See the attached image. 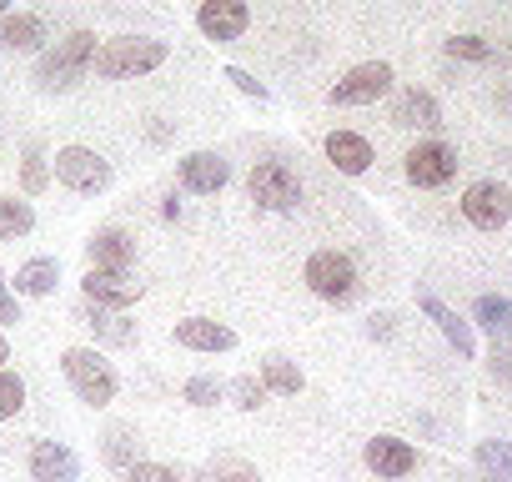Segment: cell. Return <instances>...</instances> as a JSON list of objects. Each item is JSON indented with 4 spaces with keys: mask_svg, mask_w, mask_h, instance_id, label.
Masks as SVG:
<instances>
[{
    "mask_svg": "<svg viewBox=\"0 0 512 482\" xmlns=\"http://www.w3.org/2000/svg\"><path fill=\"white\" fill-rule=\"evenodd\" d=\"M56 282H61V262L36 257V262H26V267L16 272V297H51Z\"/></svg>",
    "mask_w": 512,
    "mask_h": 482,
    "instance_id": "obj_21",
    "label": "cell"
},
{
    "mask_svg": "<svg viewBox=\"0 0 512 482\" xmlns=\"http://www.w3.org/2000/svg\"><path fill=\"white\" fill-rule=\"evenodd\" d=\"M166 56H171V46L156 41V36H116V41L96 46V61L91 66L106 81H131V76H146V71L166 66Z\"/></svg>",
    "mask_w": 512,
    "mask_h": 482,
    "instance_id": "obj_1",
    "label": "cell"
},
{
    "mask_svg": "<svg viewBox=\"0 0 512 482\" xmlns=\"http://www.w3.org/2000/svg\"><path fill=\"white\" fill-rule=\"evenodd\" d=\"M447 56H457V61H492L497 51H492L482 36H452V41H447Z\"/></svg>",
    "mask_w": 512,
    "mask_h": 482,
    "instance_id": "obj_31",
    "label": "cell"
},
{
    "mask_svg": "<svg viewBox=\"0 0 512 482\" xmlns=\"http://www.w3.org/2000/svg\"><path fill=\"white\" fill-rule=\"evenodd\" d=\"M327 161L342 171V176H362L377 156H372V141L357 136V131H332L327 136Z\"/></svg>",
    "mask_w": 512,
    "mask_h": 482,
    "instance_id": "obj_19",
    "label": "cell"
},
{
    "mask_svg": "<svg viewBox=\"0 0 512 482\" xmlns=\"http://www.w3.org/2000/svg\"><path fill=\"white\" fill-rule=\"evenodd\" d=\"M487 367H492V377H512V347H497V342H492Z\"/></svg>",
    "mask_w": 512,
    "mask_h": 482,
    "instance_id": "obj_36",
    "label": "cell"
},
{
    "mask_svg": "<svg viewBox=\"0 0 512 482\" xmlns=\"http://www.w3.org/2000/svg\"><path fill=\"white\" fill-rule=\"evenodd\" d=\"M36 226V211L31 201H16V196H0V241H16Z\"/></svg>",
    "mask_w": 512,
    "mask_h": 482,
    "instance_id": "obj_26",
    "label": "cell"
},
{
    "mask_svg": "<svg viewBox=\"0 0 512 482\" xmlns=\"http://www.w3.org/2000/svg\"><path fill=\"white\" fill-rule=\"evenodd\" d=\"M126 482H176V472L161 467V462H131L126 467Z\"/></svg>",
    "mask_w": 512,
    "mask_h": 482,
    "instance_id": "obj_33",
    "label": "cell"
},
{
    "mask_svg": "<svg viewBox=\"0 0 512 482\" xmlns=\"http://www.w3.org/2000/svg\"><path fill=\"white\" fill-rule=\"evenodd\" d=\"M392 322H397V317H392V312H382V317H372V322H367V332H372V337H392Z\"/></svg>",
    "mask_w": 512,
    "mask_h": 482,
    "instance_id": "obj_38",
    "label": "cell"
},
{
    "mask_svg": "<svg viewBox=\"0 0 512 482\" xmlns=\"http://www.w3.org/2000/svg\"><path fill=\"white\" fill-rule=\"evenodd\" d=\"M21 322V307H16V292L6 282V272H0V327H16Z\"/></svg>",
    "mask_w": 512,
    "mask_h": 482,
    "instance_id": "obj_34",
    "label": "cell"
},
{
    "mask_svg": "<svg viewBox=\"0 0 512 482\" xmlns=\"http://www.w3.org/2000/svg\"><path fill=\"white\" fill-rule=\"evenodd\" d=\"M462 216L477 226V231H502L507 216H512V191L502 181H472L462 191Z\"/></svg>",
    "mask_w": 512,
    "mask_h": 482,
    "instance_id": "obj_8",
    "label": "cell"
},
{
    "mask_svg": "<svg viewBox=\"0 0 512 482\" xmlns=\"http://www.w3.org/2000/svg\"><path fill=\"white\" fill-rule=\"evenodd\" d=\"M246 191H251V201L262 206V211H277V216H287V211L302 206V181L282 161H256L251 176H246Z\"/></svg>",
    "mask_w": 512,
    "mask_h": 482,
    "instance_id": "obj_3",
    "label": "cell"
},
{
    "mask_svg": "<svg viewBox=\"0 0 512 482\" xmlns=\"http://www.w3.org/2000/svg\"><path fill=\"white\" fill-rule=\"evenodd\" d=\"M0 16H11V0H0Z\"/></svg>",
    "mask_w": 512,
    "mask_h": 482,
    "instance_id": "obj_40",
    "label": "cell"
},
{
    "mask_svg": "<svg viewBox=\"0 0 512 482\" xmlns=\"http://www.w3.org/2000/svg\"><path fill=\"white\" fill-rule=\"evenodd\" d=\"M392 126H402V131H437L442 126V106L427 96V91H402L397 101H392Z\"/></svg>",
    "mask_w": 512,
    "mask_h": 482,
    "instance_id": "obj_17",
    "label": "cell"
},
{
    "mask_svg": "<svg viewBox=\"0 0 512 482\" xmlns=\"http://www.w3.org/2000/svg\"><path fill=\"white\" fill-rule=\"evenodd\" d=\"M26 407V382L16 377V372H6V367H0V422H6V417H16Z\"/></svg>",
    "mask_w": 512,
    "mask_h": 482,
    "instance_id": "obj_27",
    "label": "cell"
},
{
    "mask_svg": "<svg viewBox=\"0 0 512 482\" xmlns=\"http://www.w3.org/2000/svg\"><path fill=\"white\" fill-rule=\"evenodd\" d=\"M196 26H201V36H206V41L226 46V41H241V36H246L251 11H246V0H201Z\"/></svg>",
    "mask_w": 512,
    "mask_h": 482,
    "instance_id": "obj_10",
    "label": "cell"
},
{
    "mask_svg": "<svg viewBox=\"0 0 512 482\" xmlns=\"http://www.w3.org/2000/svg\"><path fill=\"white\" fill-rule=\"evenodd\" d=\"M392 66L387 61H362V66H352L332 91H327V101L332 106H372V101H382L387 91H392Z\"/></svg>",
    "mask_w": 512,
    "mask_h": 482,
    "instance_id": "obj_7",
    "label": "cell"
},
{
    "mask_svg": "<svg viewBox=\"0 0 512 482\" xmlns=\"http://www.w3.org/2000/svg\"><path fill=\"white\" fill-rule=\"evenodd\" d=\"M231 402H236L241 412H256V407L267 402V382H262V377H236V382H231Z\"/></svg>",
    "mask_w": 512,
    "mask_h": 482,
    "instance_id": "obj_28",
    "label": "cell"
},
{
    "mask_svg": "<svg viewBox=\"0 0 512 482\" xmlns=\"http://www.w3.org/2000/svg\"><path fill=\"white\" fill-rule=\"evenodd\" d=\"M81 292H86V302L121 312V307H131V302L141 297V282H131L126 272H106V267H91V272H86V282H81Z\"/></svg>",
    "mask_w": 512,
    "mask_h": 482,
    "instance_id": "obj_14",
    "label": "cell"
},
{
    "mask_svg": "<svg viewBox=\"0 0 512 482\" xmlns=\"http://www.w3.org/2000/svg\"><path fill=\"white\" fill-rule=\"evenodd\" d=\"M86 257H91V267L126 272V267L136 262V236L121 231V226H101V231H91V241H86Z\"/></svg>",
    "mask_w": 512,
    "mask_h": 482,
    "instance_id": "obj_13",
    "label": "cell"
},
{
    "mask_svg": "<svg viewBox=\"0 0 512 482\" xmlns=\"http://www.w3.org/2000/svg\"><path fill=\"white\" fill-rule=\"evenodd\" d=\"M46 41L41 16H0V51H36Z\"/></svg>",
    "mask_w": 512,
    "mask_h": 482,
    "instance_id": "obj_20",
    "label": "cell"
},
{
    "mask_svg": "<svg viewBox=\"0 0 512 482\" xmlns=\"http://www.w3.org/2000/svg\"><path fill=\"white\" fill-rule=\"evenodd\" d=\"M477 322L492 332V342H507L512 337V302L507 297H477Z\"/></svg>",
    "mask_w": 512,
    "mask_h": 482,
    "instance_id": "obj_25",
    "label": "cell"
},
{
    "mask_svg": "<svg viewBox=\"0 0 512 482\" xmlns=\"http://www.w3.org/2000/svg\"><path fill=\"white\" fill-rule=\"evenodd\" d=\"M216 482H262V477H256V467H241V462H236V467H221Z\"/></svg>",
    "mask_w": 512,
    "mask_h": 482,
    "instance_id": "obj_37",
    "label": "cell"
},
{
    "mask_svg": "<svg viewBox=\"0 0 512 482\" xmlns=\"http://www.w3.org/2000/svg\"><path fill=\"white\" fill-rule=\"evenodd\" d=\"M106 462H116V467H131V462H136V437H131V427H111V432H106Z\"/></svg>",
    "mask_w": 512,
    "mask_h": 482,
    "instance_id": "obj_30",
    "label": "cell"
},
{
    "mask_svg": "<svg viewBox=\"0 0 512 482\" xmlns=\"http://www.w3.org/2000/svg\"><path fill=\"white\" fill-rule=\"evenodd\" d=\"M417 307L432 317V327L447 337V347H452L462 362H472V357H477V337H472V327H467V322H462V317H457V312L437 297V292H427V287H422V292H417Z\"/></svg>",
    "mask_w": 512,
    "mask_h": 482,
    "instance_id": "obj_12",
    "label": "cell"
},
{
    "mask_svg": "<svg viewBox=\"0 0 512 482\" xmlns=\"http://www.w3.org/2000/svg\"><path fill=\"white\" fill-rule=\"evenodd\" d=\"M81 462L66 442H36L31 447V477L36 482H76Z\"/></svg>",
    "mask_w": 512,
    "mask_h": 482,
    "instance_id": "obj_18",
    "label": "cell"
},
{
    "mask_svg": "<svg viewBox=\"0 0 512 482\" xmlns=\"http://www.w3.org/2000/svg\"><path fill=\"white\" fill-rule=\"evenodd\" d=\"M307 287L322 297V302H352L357 297V267H352V257H342V252H312L307 257Z\"/></svg>",
    "mask_w": 512,
    "mask_h": 482,
    "instance_id": "obj_6",
    "label": "cell"
},
{
    "mask_svg": "<svg viewBox=\"0 0 512 482\" xmlns=\"http://www.w3.org/2000/svg\"><path fill=\"white\" fill-rule=\"evenodd\" d=\"M221 76H226V81H231V86H236V91H241V96H251V101H267V96H272V91H267V86H262V81H256V76H251V71H241V66H226V71H221Z\"/></svg>",
    "mask_w": 512,
    "mask_h": 482,
    "instance_id": "obj_32",
    "label": "cell"
},
{
    "mask_svg": "<svg viewBox=\"0 0 512 482\" xmlns=\"http://www.w3.org/2000/svg\"><path fill=\"white\" fill-rule=\"evenodd\" d=\"M46 186V156H26V191H41Z\"/></svg>",
    "mask_w": 512,
    "mask_h": 482,
    "instance_id": "obj_35",
    "label": "cell"
},
{
    "mask_svg": "<svg viewBox=\"0 0 512 482\" xmlns=\"http://www.w3.org/2000/svg\"><path fill=\"white\" fill-rule=\"evenodd\" d=\"M226 181H231L226 156H216V151H191V156H181V186H186V191L211 196V191H221Z\"/></svg>",
    "mask_w": 512,
    "mask_h": 482,
    "instance_id": "obj_15",
    "label": "cell"
},
{
    "mask_svg": "<svg viewBox=\"0 0 512 482\" xmlns=\"http://www.w3.org/2000/svg\"><path fill=\"white\" fill-rule=\"evenodd\" d=\"M457 176V151L447 146V141H417L412 151H407V181L412 186H447Z\"/></svg>",
    "mask_w": 512,
    "mask_h": 482,
    "instance_id": "obj_9",
    "label": "cell"
},
{
    "mask_svg": "<svg viewBox=\"0 0 512 482\" xmlns=\"http://www.w3.org/2000/svg\"><path fill=\"white\" fill-rule=\"evenodd\" d=\"M176 347H186V352H231L236 347V332L226 327V322H211V317H186V322H176Z\"/></svg>",
    "mask_w": 512,
    "mask_h": 482,
    "instance_id": "obj_16",
    "label": "cell"
},
{
    "mask_svg": "<svg viewBox=\"0 0 512 482\" xmlns=\"http://www.w3.org/2000/svg\"><path fill=\"white\" fill-rule=\"evenodd\" d=\"M362 457H367V467H372L377 477H387V482H397V477L417 472V447H412V442H402V437H392V432L367 437Z\"/></svg>",
    "mask_w": 512,
    "mask_h": 482,
    "instance_id": "obj_11",
    "label": "cell"
},
{
    "mask_svg": "<svg viewBox=\"0 0 512 482\" xmlns=\"http://www.w3.org/2000/svg\"><path fill=\"white\" fill-rule=\"evenodd\" d=\"M91 61H96V36H91V31H76V36H66V41L41 61L36 81H41L46 91H71V86L86 76Z\"/></svg>",
    "mask_w": 512,
    "mask_h": 482,
    "instance_id": "obj_4",
    "label": "cell"
},
{
    "mask_svg": "<svg viewBox=\"0 0 512 482\" xmlns=\"http://www.w3.org/2000/svg\"><path fill=\"white\" fill-rule=\"evenodd\" d=\"M11 362V342H6V332H0V367Z\"/></svg>",
    "mask_w": 512,
    "mask_h": 482,
    "instance_id": "obj_39",
    "label": "cell"
},
{
    "mask_svg": "<svg viewBox=\"0 0 512 482\" xmlns=\"http://www.w3.org/2000/svg\"><path fill=\"white\" fill-rule=\"evenodd\" d=\"M262 382H267V392H282V397H297V392L307 387L302 367L287 362V357H267V362H262Z\"/></svg>",
    "mask_w": 512,
    "mask_h": 482,
    "instance_id": "obj_24",
    "label": "cell"
},
{
    "mask_svg": "<svg viewBox=\"0 0 512 482\" xmlns=\"http://www.w3.org/2000/svg\"><path fill=\"white\" fill-rule=\"evenodd\" d=\"M181 397H186L191 407H216V402L226 397V387H221L216 377H191V382L181 387Z\"/></svg>",
    "mask_w": 512,
    "mask_h": 482,
    "instance_id": "obj_29",
    "label": "cell"
},
{
    "mask_svg": "<svg viewBox=\"0 0 512 482\" xmlns=\"http://www.w3.org/2000/svg\"><path fill=\"white\" fill-rule=\"evenodd\" d=\"M51 171H56V181L66 191H81V196H96V191L111 186V161L101 151H91V146H61Z\"/></svg>",
    "mask_w": 512,
    "mask_h": 482,
    "instance_id": "obj_5",
    "label": "cell"
},
{
    "mask_svg": "<svg viewBox=\"0 0 512 482\" xmlns=\"http://www.w3.org/2000/svg\"><path fill=\"white\" fill-rule=\"evenodd\" d=\"M477 477L482 482H512V442H502V437L477 442Z\"/></svg>",
    "mask_w": 512,
    "mask_h": 482,
    "instance_id": "obj_22",
    "label": "cell"
},
{
    "mask_svg": "<svg viewBox=\"0 0 512 482\" xmlns=\"http://www.w3.org/2000/svg\"><path fill=\"white\" fill-rule=\"evenodd\" d=\"M86 327H91L101 342H111V347H131V342H136V327H131L126 317H116L111 307H96V302H91V312H86Z\"/></svg>",
    "mask_w": 512,
    "mask_h": 482,
    "instance_id": "obj_23",
    "label": "cell"
},
{
    "mask_svg": "<svg viewBox=\"0 0 512 482\" xmlns=\"http://www.w3.org/2000/svg\"><path fill=\"white\" fill-rule=\"evenodd\" d=\"M61 372H66V382L76 387V397L86 407H106L116 397V387H121L116 372H111V362L96 347H66L61 352Z\"/></svg>",
    "mask_w": 512,
    "mask_h": 482,
    "instance_id": "obj_2",
    "label": "cell"
}]
</instances>
